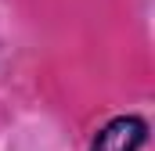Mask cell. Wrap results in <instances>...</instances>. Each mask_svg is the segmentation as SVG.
Masks as SVG:
<instances>
[{"label":"cell","instance_id":"obj_1","mask_svg":"<svg viewBox=\"0 0 155 151\" xmlns=\"http://www.w3.org/2000/svg\"><path fill=\"white\" fill-rule=\"evenodd\" d=\"M144 144H148V122L141 115H116L94 133L90 151H141Z\"/></svg>","mask_w":155,"mask_h":151}]
</instances>
